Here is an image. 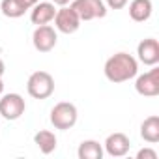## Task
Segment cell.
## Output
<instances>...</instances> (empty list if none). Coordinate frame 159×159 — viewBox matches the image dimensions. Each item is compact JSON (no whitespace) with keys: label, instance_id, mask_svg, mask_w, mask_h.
I'll return each instance as SVG.
<instances>
[{"label":"cell","instance_id":"1","mask_svg":"<svg viewBox=\"0 0 159 159\" xmlns=\"http://www.w3.org/2000/svg\"><path fill=\"white\" fill-rule=\"evenodd\" d=\"M103 73L107 77V81H111L114 84L127 83V81H131V79L137 77V73H139V62L129 52H116L111 58H107Z\"/></svg>","mask_w":159,"mask_h":159},{"label":"cell","instance_id":"2","mask_svg":"<svg viewBox=\"0 0 159 159\" xmlns=\"http://www.w3.org/2000/svg\"><path fill=\"white\" fill-rule=\"evenodd\" d=\"M26 92L34 99H47L54 92V79L49 71H34L26 81Z\"/></svg>","mask_w":159,"mask_h":159},{"label":"cell","instance_id":"3","mask_svg":"<svg viewBox=\"0 0 159 159\" xmlns=\"http://www.w3.org/2000/svg\"><path fill=\"white\" fill-rule=\"evenodd\" d=\"M77 118H79V112H77V107L69 101H60L56 103L52 109H51V124L54 129H62V131H67L71 129L75 124H77Z\"/></svg>","mask_w":159,"mask_h":159},{"label":"cell","instance_id":"4","mask_svg":"<svg viewBox=\"0 0 159 159\" xmlns=\"http://www.w3.org/2000/svg\"><path fill=\"white\" fill-rule=\"evenodd\" d=\"M26 111V103H25V98L21 94H2L0 96V116L4 120H10V122H15L19 120Z\"/></svg>","mask_w":159,"mask_h":159},{"label":"cell","instance_id":"5","mask_svg":"<svg viewBox=\"0 0 159 159\" xmlns=\"http://www.w3.org/2000/svg\"><path fill=\"white\" fill-rule=\"evenodd\" d=\"M81 21L103 19L107 15V6L103 0H71L69 4Z\"/></svg>","mask_w":159,"mask_h":159},{"label":"cell","instance_id":"6","mask_svg":"<svg viewBox=\"0 0 159 159\" xmlns=\"http://www.w3.org/2000/svg\"><path fill=\"white\" fill-rule=\"evenodd\" d=\"M52 21H54L56 32H62V34H75L81 28V23H83L71 6H60L56 10V15Z\"/></svg>","mask_w":159,"mask_h":159},{"label":"cell","instance_id":"7","mask_svg":"<svg viewBox=\"0 0 159 159\" xmlns=\"http://www.w3.org/2000/svg\"><path fill=\"white\" fill-rule=\"evenodd\" d=\"M135 90H137V94H140L144 98L159 96V67L152 66L150 71L139 75L135 81Z\"/></svg>","mask_w":159,"mask_h":159},{"label":"cell","instance_id":"8","mask_svg":"<svg viewBox=\"0 0 159 159\" xmlns=\"http://www.w3.org/2000/svg\"><path fill=\"white\" fill-rule=\"evenodd\" d=\"M56 41H58L56 28H52L51 25H39V26H36V30L32 34V43H34L36 51H39V52H51L56 47Z\"/></svg>","mask_w":159,"mask_h":159},{"label":"cell","instance_id":"9","mask_svg":"<svg viewBox=\"0 0 159 159\" xmlns=\"http://www.w3.org/2000/svg\"><path fill=\"white\" fill-rule=\"evenodd\" d=\"M137 58L144 66H157L159 64V41L155 38H146L137 45Z\"/></svg>","mask_w":159,"mask_h":159},{"label":"cell","instance_id":"10","mask_svg":"<svg viewBox=\"0 0 159 159\" xmlns=\"http://www.w3.org/2000/svg\"><path fill=\"white\" fill-rule=\"evenodd\" d=\"M131 148V140L125 133H111L105 142H103V150L111 155V157H124Z\"/></svg>","mask_w":159,"mask_h":159},{"label":"cell","instance_id":"11","mask_svg":"<svg viewBox=\"0 0 159 159\" xmlns=\"http://www.w3.org/2000/svg\"><path fill=\"white\" fill-rule=\"evenodd\" d=\"M54 15H56V6L52 2H38L36 6L30 8V21L36 26L52 23Z\"/></svg>","mask_w":159,"mask_h":159},{"label":"cell","instance_id":"12","mask_svg":"<svg viewBox=\"0 0 159 159\" xmlns=\"http://www.w3.org/2000/svg\"><path fill=\"white\" fill-rule=\"evenodd\" d=\"M153 4L152 0H131L129 2V17L135 23H144L152 17Z\"/></svg>","mask_w":159,"mask_h":159},{"label":"cell","instance_id":"13","mask_svg":"<svg viewBox=\"0 0 159 159\" xmlns=\"http://www.w3.org/2000/svg\"><path fill=\"white\" fill-rule=\"evenodd\" d=\"M34 144L39 148L41 153L49 155V153H52V152L56 150L58 139H56V135H54L52 131H49V129H41V131H38V133L34 135Z\"/></svg>","mask_w":159,"mask_h":159},{"label":"cell","instance_id":"14","mask_svg":"<svg viewBox=\"0 0 159 159\" xmlns=\"http://www.w3.org/2000/svg\"><path fill=\"white\" fill-rule=\"evenodd\" d=\"M140 137L142 140L155 144L159 142V116H148L142 124H140Z\"/></svg>","mask_w":159,"mask_h":159},{"label":"cell","instance_id":"15","mask_svg":"<svg viewBox=\"0 0 159 159\" xmlns=\"http://www.w3.org/2000/svg\"><path fill=\"white\" fill-rule=\"evenodd\" d=\"M105 153L103 146L98 142V140H83L79 144V150H77V155L79 159H101Z\"/></svg>","mask_w":159,"mask_h":159},{"label":"cell","instance_id":"16","mask_svg":"<svg viewBox=\"0 0 159 159\" xmlns=\"http://www.w3.org/2000/svg\"><path fill=\"white\" fill-rule=\"evenodd\" d=\"M0 10H2V15L8 19H19L28 11L19 0H2L0 2Z\"/></svg>","mask_w":159,"mask_h":159},{"label":"cell","instance_id":"17","mask_svg":"<svg viewBox=\"0 0 159 159\" xmlns=\"http://www.w3.org/2000/svg\"><path fill=\"white\" fill-rule=\"evenodd\" d=\"M103 2H105V6L109 10H122V8L127 6L129 0H103Z\"/></svg>","mask_w":159,"mask_h":159},{"label":"cell","instance_id":"18","mask_svg":"<svg viewBox=\"0 0 159 159\" xmlns=\"http://www.w3.org/2000/svg\"><path fill=\"white\" fill-rule=\"evenodd\" d=\"M137 159H157V152L152 148H142V150H139Z\"/></svg>","mask_w":159,"mask_h":159},{"label":"cell","instance_id":"19","mask_svg":"<svg viewBox=\"0 0 159 159\" xmlns=\"http://www.w3.org/2000/svg\"><path fill=\"white\" fill-rule=\"evenodd\" d=\"M19 2H21V4H23V6H25L26 10H30L32 6H36V4L39 2V0H19Z\"/></svg>","mask_w":159,"mask_h":159},{"label":"cell","instance_id":"20","mask_svg":"<svg viewBox=\"0 0 159 159\" xmlns=\"http://www.w3.org/2000/svg\"><path fill=\"white\" fill-rule=\"evenodd\" d=\"M51 2L54 6H67V4H71V0H51Z\"/></svg>","mask_w":159,"mask_h":159},{"label":"cell","instance_id":"21","mask_svg":"<svg viewBox=\"0 0 159 159\" xmlns=\"http://www.w3.org/2000/svg\"><path fill=\"white\" fill-rule=\"evenodd\" d=\"M4 71H6V66H4V62H2V58H0V77L4 75Z\"/></svg>","mask_w":159,"mask_h":159},{"label":"cell","instance_id":"22","mask_svg":"<svg viewBox=\"0 0 159 159\" xmlns=\"http://www.w3.org/2000/svg\"><path fill=\"white\" fill-rule=\"evenodd\" d=\"M4 94V83H2V77H0V96Z\"/></svg>","mask_w":159,"mask_h":159}]
</instances>
